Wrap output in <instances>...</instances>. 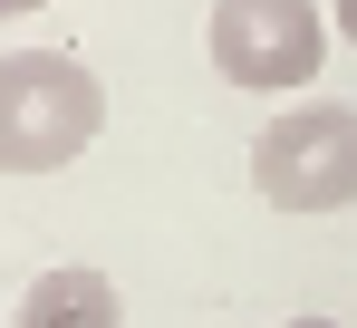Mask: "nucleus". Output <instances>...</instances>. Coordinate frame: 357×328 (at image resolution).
Masks as SVG:
<instances>
[{"mask_svg": "<svg viewBox=\"0 0 357 328\" xmlns=\"http://www.w3.org/2000/svg\"><path fill=\"white\" fill-rule=\"evenodd\" d=\"M107 87L68 49H10L0 58V174H59L97 145Z\"/></svg>", "mask_w": 357, "mask_h": 328, "instance_id": "obj_1", "label": "nucleus"}, {"mask_svg": "<svg viewBox=\"0 0 357 328\" xmlns=\"http://www.w3.org/2000/svg\"><path fill=\"white\" fill-rule=\"evenodd\" d=\"M251 184L271 213H348L357 203V107H338V97L280 107L251 145Z\"/></svg>", "mask_w": 357, "mask_h": 328, "instance_id": "obj_2", "label": "nucleus"}, {"mask_svg": "<svg viewBox=\"0 0 357 328\" xmlns=\"http://www.w3.org/2000/svg\"><path fill=\"white\" fill-rule=\"evenodd\" d=\"M203 49L241 97H299L328 58V10L319 0H213Z\"/></svg>", "mask_w": 357, "mask_h": 328, "instance_id": "obj_3", "label": "nucleus"}, {"mask_svg": "<svg viewBox=\"0 0 357 328\" xmlns=\"http://www.w3.org/2000/svg\"><path fill=\"white\" fill-rule=\"evenodd\" d=\"M10 328H126V299L107 271H39L20 290Z\"/></svg>", "mask_w": 357, "mask_h": 328, "instance_id": "obj_4", "label": "nucleus"}, {"mask_svg": "<svg viewBox=\"0 0 357 328\" xmlns=\"http://www.w3.org/2000/svg\"><path fill=\"white\" fill-rule=\"evenodd\" d=\"M338 39H348V49H357V0H338Z\"/></svg>", "mask_w": 357, "mask_h": 328, "instance_id": "obj_5", "label": "nucleus"}, {"mask_svg": "<svg viewBox=\"0 0 357 328\" xmlns=\"http://www.w3.org/2000/svg\"><path fill=\"white\" fill-rule=\"evenodd\" d=\"M29 10H39V0H0V20H29Z\"/></svg>", "mask_w": 357, "mask_h": 328, "instance_id": "obj_6", "label": "nucleus"}, {"mask_svg": "<svg viewBox=\"0 0 357 328\" xmlns=\"http://www.w3.org/2000/svg\"><path fill=\"white\" fill-rule=\"evenodd\" d=\"M280 328H338V319H280Z\"/></svg>", "mask_w": 357, "mask_h": 328, "instance_id": "obj_7", "label": "nucleus"}]
</instances>
